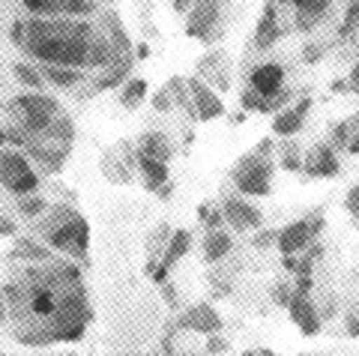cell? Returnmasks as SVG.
I'll list each match as a JSON object with an SVG mask.
<instances>
[{
  "instance_id": "9c48e42d",
  "label": "cell",
  "mask_w": 359,
  "mask_h": 356,
  "mask_svg": "<svg viewBox=\"0 0 359 356\" xmlns=\"http://www.w3.org/2000/svg\"><path fill=\"white\" fill-rule=\"evenodd\" d=\"M287 315H290V320L297 324V329L302 332V336L311 338V336L320 332V311L311 303L309 291H294V296H290V303H287Z\"/></svg>"
},
{
  "instance_id": "74e56055",
  "label": "cell",
  "mask_w": 359,
  "mask_h": 356,
  "mask_svg": "<svg viewBox=\"0 0 359 356\" xmlns=\"http://www.w3.org/2000/svg\"><path fill=\"white\" fill-rule=\"evenodd\" d=\"M276 237H278L276 231H266V233H257V237H255L252 242H255L257 249H264V246H269V242H276Z\"/></svg>"
},
{
  "instance_id": "d590c367",
  "label": "cell",
  "mask_w": 359,
  "mask_h": 356,
  "mask_svg": "<svg viewBox=\"0 0 359 356\" xmlns=\"http://www.w3.org/2000/svg\"><path fill=\"white\" fill-rule=\"evenodd\" d=\"M353 135H351V126L347 123H339L335 126V144H339V147H347V141H351Z\"/></svg>"
},
{
  "instance_id": "8fae6325",
  "label": "cell",
  "mask_w": 359,
  "mask_h": 356,
  "mask_svg": "<svg viewBox=\"0 0 359 356\" xmlns=\"http://www.w3.org/2000/svg\"><path fill=\"white\" fill-rule=\"evenodd\" d=\"M189 90H192V102H195V117L198 120H216L224 114V102L216 96L212 84L207 78H189Z\"/></svg>"
},
{
  "instance_id": "d6986e66",
  "label": "cell",
  "mask_w": 359,
  "mask_h": 356,
  "mask_svg": "<svg viewBox=\"0 0 359 356\" xmlns=\"http://www.w3.org/2000/svg\"><path fill=\"white\" fill-rule=\"evenodd\" d=\"M189 249H192V231L189 228L174 231L171 240H168V246H165V252H162V263L168 266V270H174V266L189 254Z\"/></svg>"
},
{
  "instance_id": "3957f363",
  "label": "cell",
  "mask_w": 359,
  "mask_h": 356,
  "mask_svg": "<svg viewBox=\"0 0 359 356\" xmlns=\"http://www.w3.org/2000/svg\"><path fill=\"white\" fill-rule=\"evenodd\" d=\"M9 114H13L15 123L25 132H30L33 138H48L54 120L63 114V108L54 102L51 96H42L39 90H33L27 96L13 99V102H9Z\"/></svg>"
},
{
  "instance_id": "44dd1931",
  "label": "cell",
  "mask_w": 359,
  "mask_h": 356,
  "mask_svg": "<svg viewBox=\"0 0 359 356\" xmlns=\"http://www.w3.org/2000/svg\"><path fill=\"white\" fill-rule=\"evenodd\" d=\"M45 81H51L54 87H60V90H69V87L81 84L84 81V69H72V66H54V63H42L39 66Z\"/></svg>"
},
{
  "instance_id": "8992f818",
  "label": "cell",
  "mask_w": 359,
  "mask_h": 356,
  "mask_svg": "<svg viewBox=\"0 0 359 356\" xmlns=\"http://www.w3.org/2000/svg\"><path fill=\"white\" fill-rule=\"evenodd\" d=\"M222 15H224V0H195L186 33L201 42H216V36L222 33Z\"/></svg>"
},
{
  "instance_id": "836d02e7",
  "label": "cell",
  "mask_w": 359,
  "mask_h": 356,
  "mask_svg": "<svg viewBox=\"0 0 359 356\" xmlns=\"http://www.w3.org/2000/svg\"><path fill=\"white\" fill-rule=\"evenodd\" d=\"M344 207L351 210L353 216H359V183L351 189V192H347V198H344Z\"/></svg>"
},
{
  "instance_id": "5bb4252c",
  "label": "cell",
  "mask_w": 359,
  "mask_h": 356,
  "mask_svg": "<svg viewBox=\"0 0 359 356\" xmlns=\"http://www.w3.org/2000/svg\"><path fill=\"white\" fill-rule=\"evenodd\" d=\"M309 111H311V99H302V102H297V105H290V108L285 105L282 111H276V117H273V135L276 138L297 135V132L302 129V123H306Z\"/></svg>"
},
{
  "instance_id": "4316f807",
  "label": "cell",
  "mask_w": 359,
  "mask_h": 356,
  "mask_svg": "<svg viewBox=\"0 0 359 356\" xmlns=\"http://www.w3.org/2000/svg\"><path fill=\"white\" fill-rule=\"evenodd\" d=\"M330 6H332V0H294V9H297L299 15H311V18H318V21L327 18Z\"/></svg>"
},
{
  "instance_id": "f35d334b",
  "label": "cell",
  "mask_w": 359,
  "mask_h": 356,
  "mask_svg": "<svg viewBox=\"0 0 359 356\" xmlns=\"http://www.w3.org/2000/svg\"><path fill=\"white\" fill-rule=\"evenodd\" d=\"M162 296H165L168 306H177V287H174V285L165 282V285H162Z\"/></svg>"
},
{
  "instance_id": "ee69618b",
  "label": "cell",
  "mask_w": 359,
  "mask_h": 356,
  "mask_svg": "<svg viewBox=\"0 0 359 356\" xmlns=\"http://www.w3.org/2000/svg\"><path fill=\"white\" fill-rule=\"evenodd\" d=\"M276 6H294V0H273Z\"/></svg>"
},
{
  "instance_id": "1f68e13d",
  "label": "cell",
  "mask_w": 359,
  "mask_h": 356,
  "mask_svg": "<svg viewBox=\"0 0 359 356\" xmlns=\"http://www.w3.org/2000/svg\"><path fill=\"white\" fill-rule=\"evenodd\" d=\"M282 168H287V171H299V168H302V159H299V153H297V147H294V144H287V147H285Z\"/></svg>"
},
{
  "instance_id": "cb8c5ba5",
  "label": "cell",
  "mask_w": 359,
  "mask_h": 356,
  "mask_svg": "<svg viewBox=\"0 0 359 356\" xmlns=\"http://www.w3.org/2000/svg\"><path fill=\"white\" fill-rule=\"evenodd\" d=\"M144 96H147V81H144V78H126V81H123L120 102L126 108H138Z\"/></svg>"
},
{
  "instance_id": "f6af8a7d",
  "label": "cell",
  "mask_w": 359,
  "mask_h": 356,
  "mask_svg": "<svg viewBox=\"0 0 359 356\" xmlns=\"http://www.w3.org/2000/svg\"><path fill=\"white\" fill-rule=\"evenodd\" d=\"M6 144V129H0V147H4Z\"/></svg>"
},
{
  "instance_id": "60d3db41",
  "label": "cell",
  "mask_w": 359,
  "mask_h": 356,
  "mask_svg": "<svg viewBox=\"0 0 359 356\" xmlns=\"http://www.w3.org/2000/svg\"><path fill=\"white\" fill-rule=\"evenodd\" d=\"M171 4H174V9H177V13H189L195 0H171Z\"/></svg>"
},
{
  "instance_id": "484cf974",
  "label": "cell",
  "mask_w": 359,
  "mask_h": 356,
  "mask_svg": "<svg viewBox=\"0 0 359 356\" xmlns=\"http://www.w3.org/2000/svg\"><path fill=\"white\" fill-rule=\"evenodd\" d=\"M18 213H21V216H27V219L45 216V213H48V201H45V198H39L36 192L21 195V201H18Z\"/></svg>"
},
{
  "instance_id": "5b68a950",
  "label": "cell",
  "mask_w": 359,
  "mask_h": 356,
  "mask_svg": "<svg viewBox=\"0 0 359 356\" xmlns=\"http://www.w3.org/2000/svg\"><path fill=\"white\" fill-rule=\"evenodd\" d=\"M0 186L13 195L39 192V174L30 168V159L21 150H0Z\"/></svg>"
},
{
  "instance_id": "277c9868",
  "label": "cell",
  "mask_w": 359,
  "mask_h": 356,
  "mask_svg": "<svg viewBox=\"0 0 359 356\" xmlns=\"http://www.w3.org/2000/svg\"><path fill=\"white\" fill-rule=\"evenodd\" d=\"M273 174H276V156H264L255 150L240 159L231 180L237 186V192L245 198H266L273 192Z\"/></svg>"
},
{
  "instance_id": "30bf717a",
  "label": "cell",
  "mask_w": 359,
  "mask_h": 356,
  "mask_svg": "<svg viewBox=\"0 0 359 356\" xmlns=\"http://www.w3.org/2000/svg\"><path fill=\"white\" fill-rule=\"evenodd\" d=\"M27 13L33 15H93L96 0H21Z\"/></svg>"
},
{
  "instance_id": "ffe728a7",
  "label": "cell",
  "mask_w": 359,
  "mask_h": 356,
  "mask_svg": "<svg viewBox=\"0 0 359 356\" xmlns=\"http://www.w3.org/2000/svg\"><path fill=\"white\" fill-rule=\"evenodd\" d=\"M138 168L144 174V186H147V192H156L162 183H168V162L156 159V156L138 153Z\"/></svg>"
},
{
  "instance_id": "52a82bcc",
  "label": "cell",
  "mask_w": 359,
  "mask_h": 356,
  "mask_svg": "<svg viewBox=\"0 0 359 356\" xmlns=\"http://www.w3.org/2000/svg\"><path fill=\"white\" fill-rule=\"evenodd\" d=\"M320 231H323V219L320 216L297 219V221H290V225H285L282 231H278L276 246H278L282 254H299V252L309 249L311 240H318Z\"/></svg>"
},
{
  "instance_id": "603a6c76",
  "label": "cell",
  "mask_w": 359,
  "mask_h": 356,
  "mask_svg": "<svg viewBox=\"0 0 359 356\" xmlns=\"http://www.w3.org/2000/svg\"><path fill=\"white\" fill-rule=\"evenodd\" d=\"M138 153H147V156H156V159L168 162L174 156V147H171V141H168L165 132H144Z\"/></svg>"
},
{
  "instance_id": "7c38bea8",
  "label": "cell",
  "mask_w": 359,
  "mask_h": 356,
  "mask_svg": "<svg viewBox=\"0 0 359 356\" xmlns=\"http://www.w3.org/2000/svg\"><path fill=\"white\" fill-rule=\"evenodd\" d=\"M177 329H189V332H201V336H212V332H222V317L219 311L210 303H198L186 311L183 317L177 320Z\"/></svg>"
},
{
  "instance_id": "f546056e",
  "label": "cell",
  "mask_w": 359,
  "mask_h": 356,
  "mask_svg": "<svg viewBox=\"0 0 359 356\" xmlns=\"http://www.w3.org/2000/svg\"><path fill=\"white\" fill-rule=\"evenodd\" d=\"M222 60H224V54H222V51H212V54H207V57H201V63H198L201 78H210V75L222 66Z\"/></svg>"
},
{
  "instance_id": "d4e9b609",
  "label": "cell",
  "mask_w": 359,
  "mask_h": 356,
  "mask_svg": "<svg viewBox=\"0 0 359 356\" xmlns=\"http://www.w3.org/2000/svg\"><path fill=\"white\" fill-rule=\"evenodd\" d=\"M13 75L25 87H33V90H42V87H45V75L33 63H13Z\"/></svg>"
},
{
  "instance_id": "ab89813d",
  "label": "cell",
  "mask_w": 359,
  "mask_h": 356,
  "mask_svg": "<svg viewBox=\"0 0 359 356\" xmlns=\"http://www.w3.org/2000/svg\"><path fill=\"white\" fill-rule=\"evenodd\" d=\"M347 81H351V90H353V93H359V63L351 69V78H347Z\"/></svg>"
},
{
  "instance_id": "8d00e7d4",
  "label": "cell",
  "mask_w": 359,
  "mask_h": 356,
  "mask_svg": "<svg viewBox=\"0 0 359 356\" xmlns=\"http://www.w3.org/2000/svg\"><path fill=\"white\" fill-rule=\"evenodd\" d=\"M15 233H18V225H15V221L0 216V237H15Z\"/></svg>"
},
{
  "instance_id": "9a60e30c",
  "label": "cell",
  "mask_w": 359,
  "mask_h": 356,
  "mask_svg": "<svg viewBox=\"0 0 359 356\" xmlns=\"http://www.w3.org/2000/svg\"><path fill=\"white\" fill-rule=\"evenodd\" d=\"M285 66L282 63H276V60H269V63H261L257 69H252L249 75V87L252 90H257L261 96H273L278 93L285 87Z\"/></svg>"
},
{
  "instance_id": "ac0fdd59",
  "label": "cell",
  "mask_w": 359,
  "mask_h": 356,
  "mask_svg": "<svg viewBox=\"0 0 359 356\" xmlns=\"http://www.w3.org/2000/svg\"><path fill=\"white\" fill-rule=\"evenodd\" d=\"M233 252V237L222 228H207L204 240H201V258L204 263H219Z\"/></svg>"
},
{
  "instance_id": "e0dca14e",
  "label": "cell",
  "mask_w": 359,
  "mask_h": 356,
  "mask_svg": "<svg viewBox=\"0 0 359 356\" xmlns=\"http://www.w3.org/2000/svg\"><path fill=\"white\" fill-rule=\"evenodd\" d=\"M302 171L309 177H335L341 171L339 159H335V153L330 144H318V147H311L309 156L302 159Z\"/></svg>"
},
{
  "instance_id": "f1b7e54d",
  "label": "cell",
  "mask_w": 359,
  "mask_h": 356,
  "mask_svg": "<svg viewBox=\"0 0 359 356\" xmlns=\"http://www.w3.org/2000/svg\"><path fill=\"white\" fill-rule=\"evenodd\" d=\"M48 249L45 246H36V242H30V240H21L18 242V249L13 252V258H25V261H48Z\"/></svg>"
},
{
  "instance_id": "6da1fadb",
  "label": "cell",
  "mask_w": 359,
  "mask_h": 356,
  "mask_svg": "<svg viewBox=\"0 0 359 356\" xmlns=\"http://www.w3.org/2000/svg\"><path fill=\"white\" fill-rule=\"evenodd\" d=\"M42 237L51 249L69 252L72 258L81 261L90 246V225L84 216H78L72 207H51L42 221Z\"/></svg>"
},
{
  "instance_id": "7a4b0ae2",
  "label": "cell",
  "mask_w": 359,
  "mask_h": 356,
  "mask_svg": "<svg viewBox=\"0 0 359 356\" xmlns=\"http://www.w3.org/2000/svg\"><path fill=\"white\" fill-rule=\"evenodd\" d=\"M90 46L93 39H75V36H42L30 39L25 51L39 63H54V66H72V69H87L90 60Z\"/></svg>"
},
{
  "instance_id": "4fadbf2b",
  "label": "cell",
  "mask_w": 359,
  "mask_h": 356,
  "mask_svg": "<svg viewBox=\"0 0 359 356\" xmlns=\"http://www.w3.org/2000/svg\"><path fill=\"white\" fill-rule=\"evenodd\" d=\"M290 99H294V90H287V87H282L278 93L273 96H261L257 90H252V87H245V90L240 93V105L243 111H255V114H276V111H282Z\"/></svg>"
},
{
  "instance_id": "b9f144b4",
  "label": "cell",
  "mask_w": 359,
  "mask_h": 356,
  "mask_svg": "<svg viewBox=\"0 0 359 356\" xmlns=\"http://www.w3.org/2000/svg\"><path fill=\"white\" fill-rule=\"evenodd\" d=\"M347 153H359V135L347 141Z\"/></svg>"
},
{
  "instance_id": "83f0119b",
  "label": "cell",
  "mask_w": 359,
  "mask_h": 356,
  "mask_svg": "<svg viewBox=\"0 0 359 356\" xmlns=\"http://www.w3.org/2000/svg\"><path fill=\"white\" fill-rule=\"evenodd\" d=\"M171 228L168 225H156L153 231H150V237H147V252H150V258H156V261H162V254H159V249L162 246H168V240H171ZM165 252V249H162Z\"/></svg>"
},
{
  "instance_id": "d6a6232c",
  "label": "cell",
  "mask_w": 359,
  "mask_h": 356,
  "mask_svg": "<svg viewBox=\"0 0 359 356\" xmlns=\"http://www.w3.org/2000/svg\"><path fill=\"white\" fill-rule=\"evenodd\" d=\"M204 350L207 353H224V350H231V341H224V338H219V332H212L204 344Z\"/></svg>"
},
{
  "instance_id": "7402d4cb",
  "label": "cell",
  "mask_w": 359,
  "mask_h": 356,
  "mask_svg": "<svg viewBox=\"0 0 359 356\" xmlns=\"http://www.w3.org/2000/svg\"><path fill=\"white\" fill-rule=\"evenodd\" d=\"M132 63H135L132 54H120V57L108 66V72H105V75L96 81L93 90H96V93H102V90H111V87L123 84V81H126V78H129V72H132Z\"/></svg>"
},
{
  "instance_id": "2e32d148",
  "label": "cell",
  "mask_w": 359,
  "mask_h": 356,
  "mask_svg": "<svg viewBox=\"0 0 359 356\" xmlns=\"http://www.w3.org/2000/svg\"><path fill=\"white\" fill-rule=\"evenodd\" d=\"M282 33L285 27L278 25V13H276V4L269 0V4L264 6V13H261V21H257V27H255V36H252V46L257 51H266V48H273L278 39H282Z\"/></svg>"
},
{
  "instance_id": "ba28073f",
  "label": "cell",
  "mask_w": 359,
  "mask_h": 356,
  "mask_svg": "<svg viewBox=\"0 0 359 356\" xmlns=\"http://www.w3.org/2000/svg\"><path fill=\"white\" fill-rule=\"evenodd\" d=\"M222 216H224V225L233 228V231H257L264 225V216L252 201L243 198H224L222 201Z\"/></svg>"
},
{
  "instance_id": "e575fe53",
  "label": "cell",
  "mask_w": 359,
  "mask_h": 356,
  "mask_svg": "<svg viewBox=\"0 0 359 356\" xmlns=\"http://www.w3.org/2000/svg\"><path fill=\"white\" fill-rule=\"evenodd\" d=\"M290 296H294V291H290L287 285H276L273 287V299H278V306H287Z\"/></svg>"
},
{
  "instance_id": "7bdbcfd3",
  "label": "cell",
  "mask_w": 359,
  "mask_h": 356,
  "mask_svg": "<svg viewBox=\"0 0 359 356\" xmlns=\"http://www.w3.org/2000/svg\"><path fill=\"white\" fill-rule=\"evenodd\" d=\"M347 332H351V336H359V320H351V327H347Z\"/></svg>"
},
{
  "instance_id": "4dcf8cb0",
  "label": "cell",
  "mask_w": 359,
  "mask_h": 356,
  "mask_svg": "<svg viewBox=\"0 0 359 356\" xmlns=\"http://www.w3.org/2000/svg\"><path fill=\"white\" fill-rule=\"evenodd\" d=\"M150 102H153V108L159 111V114H168V111L174 108V96H171V90L165 87V90H156V93H153Z\"/></svg>"
}]
</instances>
